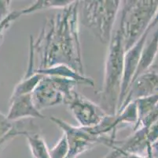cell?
Returning <instances> with one entry per match:
<instances>
[{
	"instance_id": "6da1fadb",
	"label": "cell",
	"mask_w": 158,
	"mask_h": 158,
	"mask_svg": "<svg viewBox=\"0 0 158 158\" xmlns=\"http://www.w3.org/2000/svg\"><path fill=\"white\" fill-rule=\"evenodd\" d=\"M80 1L59 10L46 21L36 40L30 45L40 55L39 69L66 65L84 74L79 31Z\"/></svg>"
},
{
	"instance_id": "7a4b0ae2",
	"label": "cell",
	"mask_w": 158,
	"mask_h": 158,
	"mask_svg": "<svg viewBox=\"0 0 158 158\" xmlns=\"http://www.w3.org/2000/svg\"><path fill=\"white\" fill-rule=\"evenodd\" d=\"M124 55L125 49L117 29L109 43L103 84L98 92L99 105L108 115H116L118 111L124 69Z\"/></svg>"
},
{
	"instance_id": "3957f363",
	"label": "cell",
	"mask_w": 158,
	"mask_h": 158,
	"mask_svg": "<svg viewBox=\"0 0 158 158\" xmlns=\"http://www.w3.org/2000/svg\"><path fill=\"white\" fill-rule=\"evenodd\" d=\"M121 6L118 30L127 52L139 41L149 27L157 12L158 1L127 0L122 1Z\"/></svg>"
},
{
	"instance_id": "277c9868",
	"label": "cell",
	"mask_w": 158,
	"mask_h": 158,
	"mask_svg": "<svg viewBox=\"0 0 158 158\" xmlns=\"http://www.w3.org/2000/svg\"><path fill=\"white\" fill-rule=\"evenodd\" d=\"M121 4L119 0L80 1L82 22L101 43L109 44L111 41Z\"/></svg>"
},
{
	"instance_id": "5b68a950",
	"label": "cell",
	"mask_w": 158,
	"mask_h": 158,
	"mask_svg": "<svg viewBox=\"0 0 158 158\" xmlns=\"http://www.w3.org/2000/svg\"><path fill=\"white\" fill-rule=\"evenodd\" d=\"M77 85V82L68 78L44 75L31 93L33 102L40 111L61 104L67 105Z\"/></svg>"
},
{
	"instance_id": "8992f818",
	"label": "cell",
	"mask_w": 158,
	"mask_h": 158,
	"mask_svg": "<svg viewBox=\"0 0 158 158\" xmlns=\"http://www.w3.org/2000/svg\"><path fill=\"white\" fill-rule=\"evenodd\" d=\"M50 120L62 130L67 137L69 143V153L66 158H77L98 144L108 146L116 138L112 136L98 137L93 134L90 127H75L57 117H51Z\"/></svg>"
},
{
	"instance_id": "52a82bcc",
	"label": "cell",
	"mask_w": 158,
	"mask_h": 158,
	"mask_svg": "<svg viewBox=\"0 0 158 158\" xmlns=\"http://www.w3.org/2000/svg\"><path fill=\"white\" fill-rule=\"evenodd\" d=\"M158 141V123L149 128H139L126 138L118 141L115 139L110 147L112 151L104 158H120L127 153L147 154L149 147Z\"/></svg>"
},
{
	"instance_id": "ba28073f",
	"label": "cell",
	"mask_w": 158,
	"mask_h": 158,
	"mask_svg": "<svg viewBox=\"0 0 158 158\" xmlns=\"http://www.w3.org/2000/svg\"><path fill=\"white\" fill-rule=\"evenodd\" d=\"M67 105L75 120L83 127H95L108 115L99 104L87 99L77 91Z\"/></svg>"
},
{
	"instance_id": "9c48e42d",
	"label": "cell",
	"mask_w": 158,
	"mask_h": 158,
	"mask_svg": "<svg viewBox=\"0 0 158 158\" xmlns=\"http://www.w3.org/2000/svg\"><path fill=\"white\" fill-rule=\"evenodd\" d=\"M158 24V17H154L153 20L152 21L151 24L149 28L143 34V36L139 40V41L135 44L133 47H131L129 50L125 52L124 55V69H123V82H122L121 93H120V101H119L118 110L120 109L123 100L125 98L127 93L129 89L132 80L134 78L136 70L138 69L139 60H140L141 55L143 52V47L147 41L148 37H149V32L152 29H153L156 25Z\"/></svg>"
},
{
	"instance_id": "30bf717a",
	"label": "cell",
	"mask_w": 158,
	"mask_h": 158,
	"mask_svg": "<svg viewBox=\"0 0 158 158\" xmlns=\"http://www.w3.org/2000/svg\"><path fill=\"white\" fill-rule=\"evenodd\" d=\"M154 95H158V72L149 69L133 81L117 113L132 101Z\"/></svg>"
},
{
	"instance_id": "8fae6325",
	"label": "cell",
	"mask_w": 158,
	"mask_h": 158,
	"mask_svg": "<svg viewBox=\"0 0 158 158\" xmlns=\"http://www.w3.org/2000/svg\"><path fill=\"white\" fill-rule=\"evenodd\" d=\"M7 117L11 121H18L31 118L44 119L45 115L37 109L31 94H25L10 98V106Z\"/></svg>"
},
{
	"instance_id": "7c38bea8",
	"label": "cell",
	"mask_w": 158,
	"mask_h": 158,
	"mask_svg": "<svg viewBox=\"0 0 158 158\" xmlns=\"http://www.w3.org/2000/svg\"><path fill=\"white\" fill-rule=\"evenodd\" d=\"M36 73L47 76H57L61 78H68L70 80L77 82L78 84L88 85L90 87H94V82L92 78L86 76L85 74H82L77 70L66 65H56L51 67L46 68V69H35Z\"/></svg>"
},
{
	"instance_id": "4fadbf2b",
	"label": "cell",
	"mask_w": 158,
	"mask_h": 158,
	"mask_svg": "<svg viewBox=\"0 0 158 158\" xmlns=\"http://www.w3.org/2000/svg\"><path fill=\"white\" fill-rule=\"evenodd\" d=\"M158 52V28L153 33V37L149 41H146L144 47H143V52L141 55L140 60H139V66L138 69L136 70V73L135 74L133 81L136 78L141 75L142 74L145 73L148 70L150 69L152 64H153V61L156 58V54ZM131 82V83H132Z\"/></svg>"
},
{
	"instance_id": "5bb4252c",
	"label": "cell",
	"mask_w": 158,
	"mask_h": 158,
	"mask_svg": "<svg viewBox=\"0 0 158 158\" xmlns=\"http://www.w3.org/2000/svg\"><path fill=\"white\" fill-rule=\"evenodd\" d=\"M44 76V75L36 73L35 71H34L32 74H25L24 78L20 81L19 83L15 86L10 98L25 95V94H31L39 85L40 81L42 80Z\"/></svg>"
},
{
	"instance_id": "9a60e30c",
	"label": "cell",
	"mask_w": 158,
	"mask_h": 158,
	"mask_svg": "<svg viewBox=\"0 0 158 158\" xmlns=\"http://www.w3.org/2000/svg\"><path fill=\"white\" fill-rule=\"evenodd\" d=\"M26 138L33 158H51L47 143L38 132L28 134Z\"/></svg>"
},
{
	"instance_id": "2e32d148",
	"label": "cell",
	"mask_w": 158,
	"mask_h": 158,
	"mask_svg": "<svg viewBox=\"0 0 158 158\" xmlns=\"http://www.w3.org/2000/svg\"><path fill=\"white\" fill-rule=\"evenodd\" d=\"M73 2V1L70 0H37L27 8L21 10V15H24V14H32L37 11L48 10V9L61 10L65 8Z\"/></svg>"
},
{
	"instance_id": "e0dca14e",
	"label": "cell",
	"mask_w": 158,
	"mask_h": 158,
	"mask_svg": "<svg viewBox=\"0 0 158 158\" xmlns=\"http://www.w3.org/2000/svg\"><path fill=\"white\" fill-rule=\"evenodd\" d=\"M136 102L138 109V115L139 120L138 123L140 121L143 117L146 116L148 113L153 111L158 105V95L151 96L147 97L141 98V99L135 101ZM137 123V124H138Z\"/></svg>"
},
{
	"instance_id": "ac0fdd59",
	"label": "cell",
	"mask_w": 158,
	"mask_h": 158,
	"mask_svg": "<svg viewBox=\"0 0 158 158\" xmlns=\"http://www.w3.org/2000/svg\"><path fill=\"white\" fill-rule=\"evenodd\" d=\"M14 126V121H11L0 111V146L10 140V133Z\"/></svg>"
},
{
	"instance_id": "d6986e66",
	"label": "cell",
	"mask_w": 158,
	"mask_h": 158,
	"mask_svg": "<svg viewBox=\"0 0 158 158\" xmlns=\"http://www.w3.org/2000/svg\"><path fill=\"white\" fill-rule=\"evenodd\" d=\"M69 153V143L67 137L62 134L55 146L50 150L51 158H66Z\"/></svg>"
},
{
	"instance_id": "ffe728a7",
	"label": "cell",
	"mask_w": 158,
	"mask_h": 158,
	"mask_svg": "<svg viewBox=\"0 0 158 158\" xmlns=\"http://www.w3.org/2000/svg\"><path fill=\"white\" fill-rule=\"evenodd\" d=\"M21 16V11H13V12H11L9 15L6 17L5 19L0 21V40H2L3 32L10 25V24L13 21H15L16 19H18V17H20Z\"/></svg>"
},
{
	"instance_id": "44dd1931",
	"label": "cell",
	"mask_w": 158,
	"mask_h": 158,
	"mask_svg": "<svg viewBox=\"0 0 158 158\" xmlns=\"http://www.w3.org/2000/svg\"><path fill=\"white\" fill-rule=\"evenodd\" d=\"M11 1H0V21H2L9 15L11 12H10V7Z\"/></svg>"
},
{
	"instance_id": "7402d4cb",
	"label": "cell",
	"mask_w": 158,
	"mask_h": 158,
	"mask_svg": "<svg viewBox=\"0 0 158 158\" xmlns=\"http://www.w3.org/2000/svg\"><path fill=\"white\" fill-rule=\"evenodd\" d=\"M120 158H149L148 155H141V154H135V153H127L124 154Z\"/></svg>"
},
{
	"instance_id": "603a6c76",
	"label": "cell",
	"mask_w": 158,
	"mask_h": 158,
	"mask_svg": "<svg viewBox=\"0 0 158 158\" xmlns=\"http://www.w3.org/2000/svg\"><path fill=\"white\" fill-rule=\"evenodd\" d=\"M152 155L153 158H158V141L152 147Z\"/></svg>"
},
{
	"instance_id": "cb8c5ba5",
	"label": "cell",
	"mask_w": 158,
	"mask_h": 158,
	"mask_svg": "<svg viewBox=\"0 0 158 158\" xmlns=\"http://www.w3.org/2000/svg\"><path fill=\"white\" fill-rule=\"evenodd\" d=\"M0 43H1V40H0Z\"/></svg>"
}]
</instances>
